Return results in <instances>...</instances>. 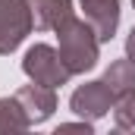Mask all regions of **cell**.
<instances>
[{
	"label": "cell",
	"mask_w": 135,
	"mask_h": 135,
	"mask_svg": "<svg viewBox=\"0 0 135 135\" xmlns=\"http://www.w3.org/2000/svg\"><path fill=\"white\" fill-rule=\"evenodd\" d=\"M28 3H32L35 28H41V32H57V25L75 13L72 0H28Z\"/></svg>",
	"instance_id": "7"
},
{
	"label": "cell",
	"mask_w": 135,
	"mask_h": 135,
	"mask_svg": "<svg viewBox=\"0 0 135 135\" xmlns=\"http://www.w3.org/2000/svg\"><path fill=\"white\" fill-rule=\"evenodd\" d=\"M16 101L22 104L28 123L38 126V123H44V119L54 116V110H57V88H47V85L32 82V85H22L16 91Z\"/></svg>",
	"instance_id": "5"
},
{
	"label": "cell",
	"mask_w": 135,
	"mask_h": 135,
	"mask_svg": "<svg viewBox=\"0 0 135 135\" xmlns=\"http://www.w3.org/2000/svg\"><path fill=\"white\" fill-rule=\"evenodd\" d=\"M110 113H113V123H116L119 129H135V88L116 94Z\"/></svg>",
	"instance_id": "10"
},
{
	"label": "cell",
	"mask_w": 135,
	"mask_h": 135,
	"mask_svg": "<svg viewBox=\"0 0 135 135\" xmlns=\"http://www.w3.org/2000/svg\"><path fill=\"white\" fill-rule=\"evenodd\" d=\"M132 6H135V0H132Z\"/></svg>",
	"instance_id": "13"
},
{
	"label": "cell",
	"mask_w": 135,
	"mask_h": 135,
	"mask_svg": "<svg viewBox=\"0 0 135 135\" xmlns=\"http://www.w3.org/2000/svg\"><path fill=\"white\" fill-rule=\"evenodd\" d=\"M35 28L28 0H0V57L13 54Z\"/></svg>",
	"instance_id": "3"
},
{
	"label": "cell",
	"mask_w": 135,
	"mask_h": 135,
	"mask_svg": "<svg viewBox=\"0 0 135 135\" xmlns=\"http://www.w3.org/2000/svg\"><path fill=\"white\" fill-rule=\"evenodd\" d=\"M113 101H116V94L110 91V85H107L104 79H94V82H85V85H79V88L72 91L69 110H72L75 116L94 123V119H101V116H107V113L113 110Z\"/></svg>",
	"instance_id": "4"
},
{
	"label": "cell",
	"mask_w": 135,
	"mask_h": 135,
	"mask_svg": "<svg viewBox=\"0 0 135 135\" xmlns=\"http://www.w3.org/2000/svg\"><path fill=\"white\" fill-rule=\"evenodd\" d=\"M22 72L38 82V85H47V88H60L72 79V69L63 63L60 50L50 47V44H32L22 57Z\"/></svg>",
	"instance_id": "2"
},
{
	"label": "cell",
	"mask_w": 135,
	"mask_h": 135,
	"mask_svg": "<svg viewBox=\"0 0 135 135\" xmlns=\"http://www.w3.org/2000/svg\"><path fill=\"white\" fill-rule=\"evenodd\" d=\"M57 41H60V57L63 63L72 69V75H82L88 69L98 66V54H101V41L94 28L88 25V19H79L75 13L69 16L66 22L57 25Z\"/></svg>",
	"instance_id": "1"
},
{
	"label": "cell",
	"mask_w": 135,
	"mask_h": 135,
	"mask_svg": "<svg viewBox=\"0 0 135 135\" xmlns=\"http://www.w3.org/2000/svg\"><path fill=\"white\" fill-rule=\"evenodd\" d=\"M32 123H28V116H25V110H22V104L16 101V94L13 98H0V132H25Z\"/></svg>",
	"instance_id": "9"
},
{
	"label": "cell",
	"mask_w": 135,
	"mask_h": 135,
	"mask_svg": "<svg viewBox=\"0 0 135 135\" xmlns=\"http://www.w3.org/2000/svg\"><path fill=\"white\" fill-rule=\"evenodd\" d=\"M75 129L88 135V132H91V119H82V123H63V126L57 129V135H60V132H75Z\"/></svg>",
	"instance_id": "11"
},
{
	"label": "cell",
	"mask_w": 135,
	"mask_h": 135,
	"mask_svg": "<svg viewBox=\"0 0 135 135\" xmlns=\"http://www.w3.org/2000/svg\"><path fill=\"white\" fill-rule=\"evenodd\" d=\"M126 57L135 63V25H132V32H129V38H126Z\"/></svg>",
	"instance_id": "12"
},
{
	"label": "cell",
	"mask_w": 135,
	"mask_h": 135,
	"mask_svg": "<svg viewBox=\"0 0 135 135\" xmlns=\"http://www.w3.org/2000/svg\"><path fill=\"white\" fill-rule=\"evenodd\" d=\"M82 16L94 28L98 41H110L119 28V0H82Z\"/></svg>",
	"instance_id": "6"
},
{
	"label": "cell",
	"mask_w": 135,
	"mask_h": 135,
	"mask_svg": "<svg viewBox=\"0 0 135 135\" xmlns=\"http://www.w3.org/2000/svg\"><path fill=\"white\" fill-rule=\"evenodd\" d=\"M104 82L110 85V91H113V94H123V91L135 88V63L129 60V57L113 60L110 66L104 69Z\"/></svg>",
	"instance_id": "8"
}]
</instances>
